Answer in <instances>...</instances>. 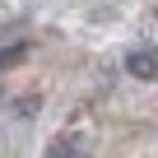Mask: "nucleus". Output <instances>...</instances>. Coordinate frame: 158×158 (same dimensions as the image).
Wrapping results in <instances>:
<instances>
[{
    "instance_id": "obj_1",
    "label": "nucleus",
    "mask_w": 158,
    "mask_h": 158,
    "mask_svg": "<svg viewBox=\"0 0 158 158\" xmlns=\"http://www.w3.org/2000/svg\"><path fill=\"white\" fill-rule=\"evenodd\" d=\"M126 65H130V74H135V79H158V51H149V47L130 51V56H126Z\"/></svg>"
},
{
    "instance_id": "obj_2",
    "label": "nucleus",
    "mask_w": 158,
    "mask_h": 158,
    "mask_svg": "<svg viewBox=\"0 0 158 158\" xmlns=\"http://www.w3.org/2000/svg\"><path fill=\"white\" fill-rule=\"evenodd\" d=\"M47 158H84V153H79V144H74V139H60V144H51V149H47Z\"/></svg>"
}]
</instances>
